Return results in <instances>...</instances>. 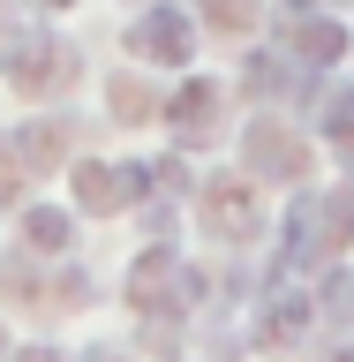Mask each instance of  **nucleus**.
Instances as JSON below:
<instances>
[{"label":"nucleus","mask_w":354,"mask_h":362,"mask_svg":"<svg viewBox=\"0 0 354 362\" xmlns=\"http://www.w3.org/2000/svg\"><path fill=\"white\" fill-rule=\"evenodd\" d=\"M302 317H309V302H302V294H279L256 332H264V339H287V332H302Z\"/></svg>","instance_id":"nucleus-11"},{"label":"nucleus","mask_w":354,"mask_h":362,"mask_svg":"<svg viewBox=\"0 0 354 362\" xmlns=\"http://www.w3.org/2000/svg\"><path fill=\"white\" fill-rule=\"evenodd\" d=\"M129 53L136 61H189V53H196V23L181 16V8H151V16H136L129 23Z\"/></svg>","instance_id":"nucleus-5"},{"label":"nucleus","mask_w":354,"mask_h":362,"mask_svg":"<svg viewBox=\"0 0 354 362\" xmlns=\"http://www.w3.org/2000/svg\"><path fill=\"white\" fill-rule=\"evenodd\" d=\"M23 234H30V249H45V257H53V249H68L76 219H68V211H30V219H23Z\"/></svg>","instance_id":"nucleus-10"},{"label":"nucleus","mask_w":354,"mask_h":362,"mask_svg":"<svg viewBox=\"0 0 354 362\" xmlns=\"http://www.w3.org/2000/svg\"><path fill=\"white\" fill-rule=\"evenodd\" d=\"M8 151L30 158V166H53V158H61V129H53V121H38V129H16V136H8Z\"/></svg>","instance_id":"nucleus-9"},{"label":"nucleus","mask_w":354,"mask_h":362,"mask_svg":"<svg viewBox=\"0 0 354 362\" xmlns=\"http://www.w3.org/2000/svg\"><path fill=\"white\" fill-rule=\"evenodd\" d=\"M324 317H332V325H354V272H332V287H324Z\"/></svg>","instance_id":"nucleus-12"},{"label":"nucleus","mask_w":354,"mask_h":362,"mask_svg":"<svg viewBox=\"0 0 354 362\" xmlns=\"http://www.w3.org/2000/svg\"><path fill=\"white\" fill-rule=\"evenodd\" d=\"M90 362H121V355H90Z\"/></svg>","instance_id":"nucleus-16"},{"label":"nucleus","mask_w":354,"mask_h":362,"mask_svg":"<svg viewBox=\"0 0 354 362\" xmlns=\"http://www.w3.org/2000/svg\"><path fill=\"white\" fill-rule=\"evenodd\" d=\"M196 294H203V279L181 264V249H143V257H136V272H129V302H136V310H151V317L189 310Z\"/></svg>","instance_id":"nucleus-1"},{"label":"nucleus","mask_w":354,"mask_h":362,"mask_svg":"<svg viewBox=\"0 0 354 362\" xmlns=\"http://www.w3.org/2000/svg\"><path fill=\"white\" fill-rule=\"evenodd\" d=\"M129 197H143V166H76V204L83 211H121Z\"/></svg>","instance_id":"nucleus-6"},{"label":"nucleus","mask_w":354,"mask_h":362,"mask_svg":"<svg viewBox=\"0 0 354 362\" xmlns=\"http://www.w3.org/2000/svg\"><path fill=\"white\" fill-rule=\"evenodd\" d=\"M203 16L219 23V30H242V23L256 16V0H203Z\"/></svg>","instance_id":"nucleus-13"},{"label":"nucleus","mask_w":354,"mask_h":362,"mask_svg":"<svg viewBox=\"0 0 354 362\" xmlns=\"http://www.w3.org/2000/svg\"><path fill=\"white\" fill-rule=\"evenodd\" d=\"M45 8H76V0H45Z\"/></svg>","instance_id":"nucleus-15"},{"label":"nucleus","mask_w":354,"mask_h":362,"mask_svg":"<svg viewBox=\"0 0 354 362\" xmlns=\"http://www.w3.org/2000/svg\"><path fill=\"white\" fill-rule=\"evenodd\" d=\"M196 226L211 234V242H249V234L264 226V211H256V181H234V174L203 181V189H196Z\"/></svg>","instance_id":"nucleus-2"},{"label":"nucleus","mask_w":354,"mask_h":362,"mask_svg":"<svg viewBox=\"0 0 354 362\" xmlns=\"http://www.w3.org/2000/svg\"><path fill=\"white\" fill-rule=\"evenodd\" d=\"M166 113H174V129H181V136H203L211 121H219V83H181Z\"/></svg>","instance_id":"nucleus-8"},{"label":"nucleus","mask_w":354,"mask_h":362,"mask_svg":"<svg viewBox=\"0 0 354 362\" xmlns=\"http://www.w3.org/2000/svg\"><path fill=\"white\" fill-rule=\"evenodd\" d=\"M242 151H249V174L256 181H302V166H309V144L287 121H249Z\"/></svg>","instance_id":"nucleus-3"},{"label":"nucleus","mask_w":354,"mask_h":362,"mask_svg":"<svg viewBox=\"0 0 354 362\" xmlns=\"http://www.w3.org/2000/svg\"><path fill=\"white\" fill-rule=\"evenodd\" d=\"M287 45H294V61L332 68L339 53H347V30H339L332 16H294V23H287Z\"/></svg>","instance_id":"nucleus-7"},{"label":"nucleus","mask_w":354,"mask_h":362,"mask_svg":"<svg viewBox=\"0 0 354 362\" xmlns=\"http://www.w3.org/2000/svg\"><path fill=\"white\" fill-rule=\"evenodd\" d=\"M61 76H68V45L61 38H45V30H16V38H8V83L16 90L38 98V90H53Z\"/></svg>","instance_id":"nucleus-4"},{"label":"nucleus","mask_w":354,"mask_h":362,"mask_svg":"<svg viewBox=\"0 0 354 362\" xmlns=\"http://www.w3.org/2000/svg\"><path fill=\"white\" fill-rule=\"evenodd\" d=\"M16 362H53V355H16Z\"/></svg>","instance_id":"nucleus-14"}]
</instances>
